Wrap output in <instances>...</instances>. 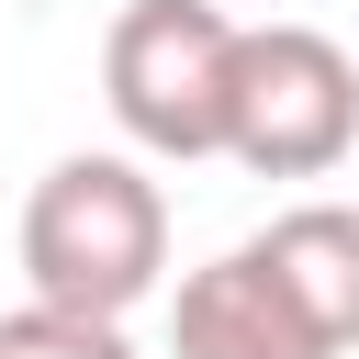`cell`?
<instances>
[{
    "mask_svg": "<svg viewBox=\"0 0 359 359\" xmlns=\"http://www.w3.org/2000/svg\"><path fill=\"white\" fill-rule=\"evenodd\" d=\"M22 280H34V303L135 314L168 280V191L112 146L56 157L22 191Z\"/></svg>",
    "mask_w": 359,
    "mask_h": 359,
    "instance_id": "cell-1",
    "label": "cell"
},
{
    "mask_svg": "<svg viewBox=\"0 0 359 359\" xmlns=\"http://www.w3.org/2000/svg\"><path fill=\"white\" fill-rule=\"evenodd\" d=\"M236 34L213 0H123L101 34V101L135 157L202 168L224 157V101H236Z\"/></svg>",
    "mask_w": 359,
    "mask_h": 359,
    "instance_id": "cell-2",
    "label": "cell"
},
{
    "mask_svg": "<svg viewBox=\"0 0 359 359\" xmlns=\"http://www.w3.org/2000/svg\"><path fill=\"white\" fill-rule=\"evenodd\" d=\"M348 146H359V56L314 22H247L224 157L258 180H325V168H348Z\"/></svg>",
    "mask_w": 359,
    "mask_h": 359,
    "instance_id": "cell-3",
    "label": "cell"
},
{
    "mask_svg": "<svg viewBox=\"0 0 359 359\" xmlns=\"http://www.w3.org/2000/svg\"><path fill=\"white\" fill-rule=\"evenodd\" d=\"M168 359H337V348L314 337V314L280 292V269H269V258H258V236H247V247H224V258L180 269Z\"/></svg>",
    "mask_w": 359,
    "mask_h": 359,
    "instance_id": "cell-4",
    "label": "cell"
},
{
    "mask_svg": "<svg viewBox=\"0 0 359 359\" xmlns=\"http://www.w3.org/2000/svg\"><path fill=\"white\" fill-rule=\"evenodd\" d=\"M258 258L280 269V292L314 314V337L348 359L359 348V202H292V213H269L258 224Z\"/></svg>",
    "mask_w": 359,
    "mask_h": 359,
    "instance_id": "cell-5",
    "label": "cell"
},
{
    "mask_svg": "<svg viewBox=\"0 0 359 359\" xmlns=\"http://www.w3.org/2000/svg\"><path fill=\"white\" fill-rule=\"evenodd\" d=\"M0 359H135V337H123V314L22 303V314H0Z\"/></svg>",
    "mask_w": 359,
    "mask_h": 359,
    "instance_id": "cell-6",
    "label": "cell"
}]
</instances>
